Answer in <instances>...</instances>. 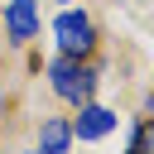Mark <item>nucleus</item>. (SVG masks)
Here are the masks:
<instances>
[{
	"label": "nucleus",
	"mask_w": 154,
	"mask_h": 154,
	"mask_svg": "<svg viewBox=\"0 0 154 154\" xmlns=\"http://www.w3.org/2000/svg\"><path fill=\"white\" fill-rule=\"evenodd\" d=\"M48 82H53V91L63 96V101H72V106H87L91 101V87H96V72L91 67H82V58H53L48 63Z\"/></svg>",
	"instance_id": "1"
},
{
	"label": "nucleus",
	"mask_w": 154,
	"mask_h": 154,
	"mask_svg": "<svg viewBox=\"0 0 154 154\" xmlns=\"http://www.w3.org/2000/svg\"><path fill=\"white\" fill-rule=\"evenodd\" d=\"M0 116H5V91H0Z\"/></svg>",
	"instance_id": "7"
},
{
	"label": "nucleus",
	"mask_w": 154,
	"mask_h": 154,
	"mask_svg": "<svg viewBox=\"0 0 154 154\" xmlns=\"http://www.w3.org/2000/svg\"><path fill=\"white\" fill-rule=\"evenodd\" d=\"M38 140H43L38 154H67V144H72V125H67V120H43Z\"/></svg>",
	"instance_id": "5"
},
{
	"label": "nucleus",
	"mask_w": 154,
	"mask_h": 154,
	"mask_svg": "<svg viewBox=\"0 0 154 154\" xmlns=\"http://www.w3.org/2000/svg\"><path fill=\"white\" fill-rule=\"evenodd\" d=\"M53 38H58V48H63L67 58H87V53L96 48V29H91V19L77 14V10H63V14H58Z\"/></svg>",
	"instance_id": "2"
},
{
	"label": "nucleus",
	"mask_w": 154,
	"mask_h": 154,
	"mask_svg": "<svg viewBox=\"0 0 154 154\" xmlns=\"http://www.w3.org/2000/svg\"><path fill=\"white\" fill-rule=\"evenodd\" d=\"M34 29H38V5L34 0H10L5 5V34H10V43L34 38Z\"/></svg>",
	"instance_id": "3"
},
{
	"label": "nucleus",
	"mask_w": 154,
	"mask_h": 154,
	"mask_svg": "<svg viewBox=\"0 0 154 154\" xmlns=\"http://www.w3.org/2000/svg\"><path fill=\"white\" fill-rule=\"evenodd\" d=\"M111 125H116V116L106 111V106H82V116H77V125H72V135L77 140H101V135H111Z\"/></svg>",
	"instance_id": "4"
},
{
	"label": "nucleus",
	"mask_w": 154,
	"mask_h": 154,
	"mask_svg": "<svg viewBox=\"0 0 154 154\" xmlns=\"http://www.w3.org/2000/svg\"><path fill=\"white\" fill-rule=\"evenodd\" d=\"M130 154H154V125H140L130 135Z\"/></svg>",
	"instance_id": "6"
}]
</instances>
